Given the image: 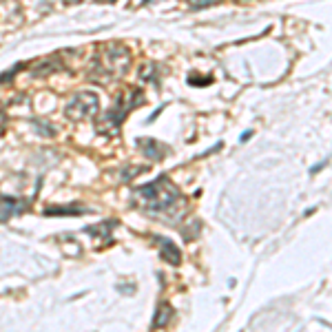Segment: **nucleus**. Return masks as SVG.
Returning <instances> with one entry per match:
<instances>
[{"label":"nucleus","instance_id":"1","mask_svg":"<svg viewBox=\"0 0 332 332\" xmlns=\"http://www.w3.org/2000/svg\"><path fill=\"white\" fill-rule=\"evenodd\" d=\"M135 197L139 199L142 208L149 213H168L182 202L180 190L166 175H160L158 180L137 186Z\"/></svg>","mask_w":332,"mask_h":332},{"label":"nucleus","instance_id":"2","mask_svg":"<svg viewBox=\"0 0 332 332\" xmlns=\"http://www.w3.org/2000/svg\"><path fill=\"white\" fill-rule=\"evenodd\" d=\"M131 64V51L124 44H107L100 49L95 58V69L100 71L102 78H117L124 76Z\"/></svg>","mask_w":332,"mask_h":332},{"label":"nucleus","instance_id":"3","mask_svg":"<svg viewBox=\"0 0 332 332\" xmlns=\"http://www.w3.org/2000/svg\"><path fill=\"white\" fill-rule=\"evenodd\" d=\"M142 102H144L142 91H131L129 102H127V98H117L115 104L111 107L107 113L98 120V124H95V131L104 133V135H115L117 129H120V124L124 122V117H127V113H129L131 109L139 107Z\"/></svg>","mask_w":332,"mask_h":332},{"label":"nucleus","instance_id":"4","mask_svg":"<svg viewBox=\"0 0 332 332\" xmlns=\"http://www.w3.org/2000/svg\"><path fill=\"white\" fill-rule=\"evenodd\" d=\"M98 109H100L98 95H95L93 91H82V93H76L69 102H66L64 115L78 122V120H86V117L95 115L98 113Z\"/></svg>","mask_w":332,"mask_h":332},{"label":"nucleus","instance_id":"5","mask_svg":"<svg viewBox=\"0 0 332 332\" xmlns=\"http://www.w3.org/2000/svg\"><path fill=\"white\" fill-rule=\"evenodd\" d=\"M153 241L160 246V257H162V259H164V261L173 264V266H177V264L182 261V253H180V248H177L171 239L162 237V235H155Z\"/></svg>","mask_w":332,"mask_h":332},{"label":"nucleus","instance_id":"6","mask_svg":"<svg viewBox=\"0 0 332 332\" xmlns=\"http://www.w3.org/2000/svg\"><path fill=\"white\" fill-rule=\"evenodd\" d=\"M22 211H25V202H22V199L7 197V195L0 197V224H5V221H9L11 217L20 215Z\"/></svg>","mask_w":332,"mask_h":332},{"label":"nucleus","instance_id":"7","mask_svg":"<svg viewBox=\"0 0 332 332\" xmlns=\"http://www.w3.org/2000/svg\"><path fill=\"white\" fill-rule=\"evenodd\" d=\"M137 146L144 151L146 158H151V160H162L166 153V146L158 144L155 139H137Z\"/></svg>","mask_w":332,"mask_h":332},{"label":"nucleus","instance_id":"8","mask_svg":"<svg viewBox=\"0 0 332 332\" xmlns=\"http://www.w3.org/2000/svg\"><path fill=\"white\" fill-rule=\"evenodd\" d=\"M171 319H173V308L168 304H160L158 317L153 319V328H164V326H168V321Z\"/></svg>","mask_w":332,"mask_h":332},{"label":"nucleus","instance_id":"9","mask_svg":"<svg viewBox=\"0 0 332 332\" xmlns=\"http://www.w3.org/2000/svg\"><path fill=\"white\" fill-rule=\"evenodd\" d=\"M82 213H89V208H84V206H78V208H71V206H51V208L44 211V215H82Z\"/></svg>","mask_w":332,"mask_h":332},{"label":"nucleus","instance_id":"10","mask_svg":"<svg viewBox=\"0 0 332 332\" xmlns=\"http://www.w3.org/2000/svg\"><path fill=\"white\" fill-rule=\"evenodd\" d=\"M221 0H188V5L193 9H204V7H211V5H217Z\"/></svg>","mask_w":332,"mask_h":332},{"label":"nucleus","instance_id":"11","mask_svg":"<svg viewBox=\"0 0 332 332\" xmlns=\"http://www.w3.org/2000/svg\"><path fill=\"white\" fill-rule=\"evenodd\" d=\"M188 82L195 84V86H206L213 82V78H197V76H188Z\"/></svg>","mask_w":332,"mask_h":332},{"label":"nucleus","instance_id":"12","mask_svg":"<svg viewBox=\"0 0 332 332\" xmlns=\"http://www.w3.org/2000/svg\"><path fill=\"white\" fill-rule=\"evenodd\" d=\"M326 164H328V162H321V164H317V166H312V168H310V173H312V175H314V173H319V171H321V168L326 166Z\"/></svg>","mask_w":332,"mask_h":332},{"label":"nucleus","instance_id":"13","mask_svg":"<svg viewBox=\"0 0 332 332\" xmlns=\"http://www.w3.org/2000/svg\"><path fill=\"white\" fill-rule=\"evenodd\" d=\"M250 137H253V131H246V133H243V135L239 137V142L243 144V142H248V139H250Z\"/></svg>","mask_w":332,"mask_h":332},{"label":"nucleus","instance_id":"14","mask_svg":"<svg viewBox=\"0 0 332 332\" xmlns=\"http://www.w3.org/2000/svg\"><path fill=\"white\" fill-rule=\"evenodd\" d=\"M64 3H80V0H64Z\"/></svg>","mask_w":332,"mask_h":332},{"label":"nucleus","instance_id":"15","mask_svg":"<svg viewBox=\"0 0 332 332\" xmlns=\"http://www.w3.org/2000/svg\"><path fill=\"white\" fill-rule=\"evenodd\" d=\"M149 3H153V0H144V5H149Z\"/></svg>","mask_w":332,"mask_h":332},{"label":"nucleus","instance_id":"16","mask_svg":"<svg viewBox=\"0 0 332 332\" xmlns=\"http://www.w3.org/2000/svg\"><path fill=\"white\" fill-rule=\"evenodd\" d=\"M109 3H113V0H109Z\"/></svg>","mask_w":332,"mask_h":332}]
</instances>
